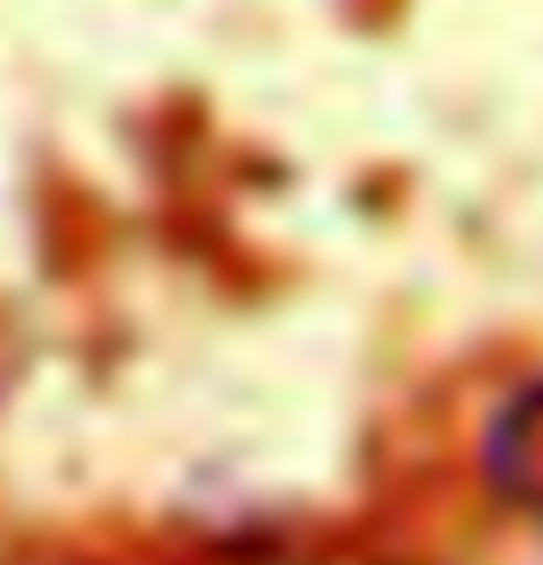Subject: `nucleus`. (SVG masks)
Returning <instances> with one entry per match:
<instances>
[{
    "instance_id": "f257e3e1",
    "label": "nucleus",
    "mask_w": 543,
    "mask_h": 565,
    "mask_svg": "<svg viewBox=\"0 0 543 565\" xmlns=\"http://www.w3.org/2000/svg\"><path fill=\"white\" fill-rule=\"evenodd\" d=\"M485 484L507 507H522V514L543 522V375L522 382L485 426Z\"/></svg>"
}]
</instances>
